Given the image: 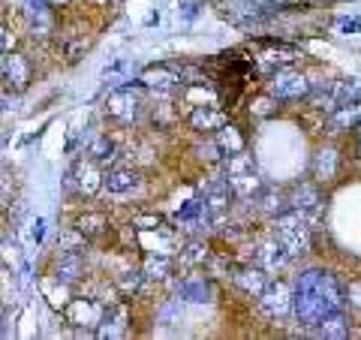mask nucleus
<instances>
[{"label":"nucleus","instance_id":"f257e3e1","mask_svg":"<svg viewBox=\"0 0 361 340\" xmlns=\"http://www.w3.org/2000/svg\"><path fill=\"white\" fill-rule=\"evenodd\" d=\"M346 308V289L329 271H304L292 286V316L304 328H316L325 316Z\"/></svg>","mask_w":361,"mask_h":340},{"label":"nucleus","instance_id":"f03ea898","mask_svg":"<svg viewBox=\"0 0 361 340\" xmlns=\"http://www.w3.org/2000/svg\"><path fill=\"white\" fill-rule=\"evenodd\" d=\"M274 235H277V241L286 247V253L295 259L307 250V244H310V223L304 220L295 208H286L274 217Z\"/></svg>","mask_w":361,"mask_h":340},{"label":"nucleus","instance_id":"7ed1b4c3","mask_svg":"<svg viewBox=\"0 0 361 340\" xmlns=\"http://www.w3.org/2000/svg\"><path fill=\"white\" fill-rule=\"evenodd\" d=\"M142 99H145V87L135 85H123L118 90H111L106 99V115L115 118L121 123H135L142 115Z\"/></svg>","mask_w":361,"mask_h":340},{"label":"nucleus","instance_id":"20e7f679","mask_svg":"<svg viewBox=\"0 0 361 340\" xmlns=\"http://www.w3.org/2000/svg\"><path fill=\"white\" fill-rule=\"evenodd\" d=\"M268 94L274 99H304L310 94V82H307L304 73L289 70V66H280V70L271 73Z\"/></svg>","mask_w":361,"mask_h":340},{"label":"nucleus","instance_id":"39448f33","mask_svg":"<svg viewBox=\"0 0 361 340\" xmlns=\"http://www.w3.org/2000/svg\"><path fill=\"white\" fill-rule=\"evenodd\" d=\"M259 310H262V316H268V320L274 322H283L292 316V286L289 283H268L265 292L259 296Z\"/></svg>","mask_w":361,"mask_h":340},{"label":"nucleus","instance_id":"423d86ee","mask_svg":"<svg viewBox=\"0 0 361 340\" xmlns=\"http://www.w3.org/2000/svg\"><path fill=\"white\" fill-rule=\"evenodd\" d=\"M0 78L6 82L9 90L21 94V90L30 85V63L25 54H18V51L4 54V58H0Z\"/></svg>","mask_w":361,"mask_h":340},{"label":"nucleus","instance_id":"0eeeda50","mask_svg":"<svg viewBox=\"0 0 361 340\" xmlns=\"http://www.w3.org/2000/svg\"><path fill=\"white\" fill-rule=\"evenodd\" d=\"M289 208H295L304 220L313 223V220H319V214L325 208V199L313 184H301V187H295L289 193Z\"/></svg>","mask_w":361,"mask_h":340},{"label":"nucleus","instance_id":"6e6552de","mask_svg":"<svg viewBox=\"0 0 361 340\" xmlns=\"http://www.w3.org/2000/svg\"><path fill=\"white\" fill-rule=\"evenodd\" d=\"M298 58H301V49H292V45H286V42H268V45L259 49L256 66L262 73H274V70H280V66H286V63L298 61Z\"/></svg>","mask_w":361,"mask_h":340},{"label":"nucleus","instance_id":"1a4fd4ad","mask_svg":"<svg viewBox=\"0 0 361 340\" xmlns=\"http://www.w3.org/2000/svg\"><path fill=\"white\" fill-rule=\"evenodd\" d=\"M289 253H286V247L277 241V235H268L262 238V241H256L253 247V262L259 268H265V271H277V268H283L289 265Z\"/></svg>","mask_w":361,"mask_h":340},{"label":"nucleus","instance_id":"9d476101","mask_svg":"<svg viewBox=\"0 0 361 340\" xmlns=\"http://www.w3.org/2000/svg\"><path fill=\"white\" fill-rule=\"evenodd\" d=\"M142 172L139 169H130V166H115L103 175V190L106 193H115V196H127V193H135L142 187Z\"/></svg>","mask_w":361,"mask_h":340},{"label":"nucleus","instance_id":"9b49d317","mask_svg":"<svg viewBox=\"0 0 361 340\" xmlns=\"http://www.w3.org/2000/svg\"><path fill=\"white\" fill-rule=\"evenodd\" d=\"M187 123L196 133H217L223 123H229V115H226L217 103H205V106H196L193 111H190Z\"/></svg>","mask_w":361,"mask_h":340},{"label":"nucleus","instance_id":"f8f14e48","mask_svg":"<svg viewBox=\"0 0 361 340\" xmlns=\"http://www.w3.org/2000/svg\"><path fill=\"white\" fill-rule=\"evenodd\" d=\"M103 175H106L103 166H97L94 160L85 157V160L73 169V184L82 196H97V193L103 190Z\"/></svg>","mask_w":361,"mask_h":340},{"label":"nucleus","instance_id":"ddd939ff","mask_svg":"<svg viewBox=\"0 0 361 340\" xmlns=\"http://www.w3.org/2000/svg\"><path fill=\"white\" fill-rule=\"evenodd\" d=\"M139 85L145 90H151V94H169L172 87L180 85V75L172 66H151V70H145L139 75Z\"/></svg>","mask_w":361,"mask_h":340},{"label":"nucleus","instance_id":"4468645a","mask_svg":"<svg viewBox=\"0 0 361 340\" xmlns=\"http://www.w3.org/2000/svg\"><path fill=\"white\" fill-rule=\"evenodd\" d=\"M235 286H238L241 292H247V296H262L265 286H268V271L265 268H259V265H241V268H235Z\"/></svg>","mask_w":361,"mask_h":340},{"label":"nucleus","instance_id":"2eb2a0df","mask_svg":"<svg viewBox=\"0 0 361 340\" xmlns=\"http://www.w3.org/2000/svg\"><path fill=\"white\" fill-rule=\"evenodd\" d=\"M214 145H217L220 157H235L244 154V133L235 127V123H223V127L214 133Z\"/></svg>","mask_w":361,"mask_h":340},{"label":"nucleus","instance_id":"dca6fc26","mask_svg":"<svg viewBox=\"0 0 361 340\" xmlns=\"http://www.w3.org/2000/svg\"><path fill=\"white\" fill-rule=\"evenodd\" d=\"M66 320H70L73 325H78V328H94V325H99V320H103V310H99L94 301L78 298L66 308Z\"/></svg>","mask_w":361,"mask_h":340},{"label":"nucleus","instance_id":"f3484780","mask_svg":"<svg viewBox=\"0 0 361 340\" xmlns=\"http://www.w3.org/2000/svg\"><path fill=\"white\" fill-rule=\"evenodd\" d=\"M325 97L331 99L334 106H349V103H361V87L355 82H349V78H337L331 82L329 87L322 90Z\"/></svg>","mask_w":361,"mask_h":340},{"label":"nucleus","instance_id":"a211bd4d","mask_svg":"<svg viewBox=\"0 0 361 340\" xmlns=\"http://www.w3.org/2000/svg\"><path fill=\"white\" fill-rule=\"evenodd\" d=\"M316 337H325V340H346L349 337V322H346V313L337 310L331 316H325V320L313 328Z\"/></svg>","mask_w":361,"mask_h":340},{"label":"nucleus","instance_id":"6ab92c4d","mask_svg":"<svg viewBox=\"0 0 361 340\" xmlns=\"http://www.w3.org/2000/svg\"><path fill=\"white\" fill-rule=\"evenodd\" d=\"M87 160H94L97 166H109L111 160H118V142L109 139V135H97L87 145Z\"/></svg>","mask_w":361,"mask_h":340},{"label":"nucleus","instance_id":"aec40b11","mask_svg":"<svg viewBox=\"0 0 361 340\" xmlns=\"http://www.w3.org/2000/svg\"><path fill=\"white\" fill-rule=\"evenodd\" d=\"M82 271H85L82 253H66V250H61L58 265H54V274H58V280H63V283H75L78 277H82Z\"/></svg>","mask_w":361,"mask_h":340},{"label":"nucleus","instance_id":"412c9836","mask_svg":"<svg viewBox=\"0 0 361 340\" xmlns=\"http://www.w3.org/2000/svg\"><path fill=\"white\" fill-rule=\"evenodd\" d=\"M73 226H75V229L87 238V241H94V238H99V235H103V232L109 229V220H106V214L85 211V214H78Z\"/></svg>","mask_w":361,"mask_h":340},{"label":"nucleus","instance_id":"4be33fe9","mask_svg":"<svg viewBox=\"0 0 361 340\" xmlns=\"http://www.w3.org/2000/svg\"><path fill=\"white\" fill-rule=\"evenodd\" d=\"M142 274L148 277V283H166L169 277H172V259H166V256H145V262H142Z\"/></svg>","mask_w":361,"mask_h":340},{"label":"nucleus","instance_id":"5701e85b","mask_svg":"<svg viewBox=\"0 0 361 340\" xmlns=\"http://www.w3.org/2000/svg\"><path fill=\"white\" fill-rule=\"evenodd\" d=\"M99 322H103V325H99L97 337H123V334H127V310H123V308L106 310Z\"/></svg>","mask_w":361,"mask_h":340},{"label":"nucleus","instance_id":"b1692460","mask_svg":"<svg viewBox=\"0 0 361 340\" xmlns=\"http://www.w3.org/2000/svg\"><path fill=\"white\" fill-rule=\"evenodd\" d=\"M205 259H208V244L205 241H187L178 250L180 271H190V268H196V265H205Z\"/></svg>","mask_w":361,"mask_h":340},{"label":"nucleus","instance_id":"393cba45","mask_svg":"<svg viewBox=\"0 0 361 340\" xmlns=\"http://www.w3.org/2000/svg\"><path fill=\"white\" fill-rule=\"evenodd\" d=\"M334 172H337V148L334 145H325L313 157V175L316 181H329Z\"/></svg>","mask_w":361,"mask_h":340},{"label":"nucleus","instance_id":"a878e982","mask_svg":"<svg viewBox=\"0 0 361 340\" xmlns=\"http://www.w3.org/2000/svg\"><path fill=\"white\" fill-rule=\"evenodd\" d=\"M226 181H229V187H232L235 196H241V199H253V196H259V190H262L259 178L253 175V169H247V172H241V175H229Z\"/></svg>","mask_w":361,"mask_h":340},{"label":"nucleus","instance_id":"bb28decb","mask_svg":"<svg viewBox=\"0 0 361 340\" xmlns=\"http://www.w3.org/2000/svg\"><path fill=\"white\" fill-rule=\"evenodd\" d=\"M175 292L180 301H193V304H205L211 298V286L205 280H180Z\"/></svg>","mask_w":361,"mask_h":340},{"label":"nucleus","instance_id":"cd10ccee","mask_svg":"<svg viewBox=\"0 0 361 340\" xmlns=\"http://www.w3.org/2000/svg\"><path fill=\"white\" fill-rule=\"evenodd\" d=\"M27 16L33 18V30H37V33L51 30V9H49V0H27Z\"/></svg>","mask_w":361,"mask_h":340},{"label":"nucleus","instance_id":"c85d7f7f","mask_svg":"<svg viewBox=\"0 0 361 340\" xmlns=\"http://www.w3.org/2000/svg\"><path fill=\"white\" fill-rule=\"evenodd\" d=\"M259 205H262V214H268V217H277L280 211L289 208V199H283L277 190H259Z\"/></svg>","mask_w":361,"mask_h":340},{"label":"nucleus","instance_id":"c756f323","mask_svg":"<svg viewBox=\"0 0 361 340\" xmlns=\"http://www.w3.org/2000/svg\"><path fill=\"white\" fill-rule=\"evenodd\" d=\"M175 118H178V111H175V103L172 99H157V106L151 109V121L157 123V127H172L175 123Z\"/></svg>","mask_w":361,"mask_h":340},{"label":"nucleus","instance_id":"7c9ffc66","mask_svg":"<svg viewBox=\"0 0 361 340\" xmlns=\"http://www.w3.org/2000/svg\"><path fill=\"white\" fill-rule=\"evenodd\" d=\"M85 247H87V238H85L82 232H78L75 226H73V229H66V232L58 238V250H66V253H82Z\"/></svg>","mask_w":361,"mask_h":340},{"label":"nucleus","instance_id":"2f4dec72","mask_svg":"<svg viewBox=\"0 0 361 340\" xmlns=\"http://www.w3.org/2000/svg\"><path fill=\"white\" fill-rule=\"evenodd\" d=\"M145 283H148V277H145L142 271H127V274L118 280V289L123 292V296H139V292L145 289Z\"/></svg>","mask_w":361,"mask_h":340},{"label":"nucleus","instance_id":"473e14b6","mask_svg":"<svg viewBox=\"0 0 361 340\" xmlns=\"http://www.w3.org/2000/svg\"><path fill=\"white\" fill-rule=\"evenodd\" d=\"M274 111H277V99L271 94L253 97V103H250V115L253 118H274Z\"/></svg>","mask_w":361,"mask_h":340},{"label":"nucleus","instance_id":"72a5a7b5","mask_svg":"<svg viewBox=\"0 0 361 340\" xmlns=\"http://www.w3.org/2000/svg\"><path fill=\"white\" fill-rule=\"evenodd\" d=\"M358 121H361V103L337 106V111H334V123H337V127H355Z\"/></svg>","mask_w":361,"mask_h":340},{"label":"nucleus","instance_id":"f704fd0d","mask_svg":"<svg viewBox=\"0 0 361 340\" xmlns=\"http://www.w3.org/2000/svg\"><path fill=\"white\" fill-rule=\"evenodd\" d=\"M133 226H135V229H157V226H163V217H160V214L145 211V214H135Z\"/></svg>","mask_w":361,"mask_h":340},{"label":"nucleus","instance_id":"c9c22d12","mask_svg":"<svg viewBox=\"0 0 361 340\" xmlns=\"http://www.w3.org/2000/svg\"><path fill=\"white\" fill-rule=\"evenodd\" d=\"M61 51H63V58L70 61V63H75L82 54L87 51V45L82 42V40H75V42H66V45H61Z\"/></svg>","mask_w":361,"mask_h":340},{"label":"nucleus","instance_id":"e433bc0d","mask_svg":"<svg viewBox=\"0 0 361 340\" xmlns=\"http://www.w3.org/2000/svg\"><path fill=\"white\" fill-rule=\"evenodd\" d=\"M9 51H16V33L0 25V54H9Z\"/></svg>","mask_w":361,"mask_h":340},{"label":"nucleus","instance_id":"4c0bfd02","mask_svg":"<svg viewBox=\"0 0 361 340\" xmlns=\"http://www.w3.org/2000/svg\"><path fill=\"white\" fill-rule=\"evenodd\" d=\"M346 304H349V308L361 310V283H353V286L346 289Z\"/></svg>","mask_w":361,"mask_h":340},{"label":"nucleus","instance_id":"58836bf2","mask_svg":"<svg viewBox=\"0 0 361 340\" xmlns=\"http://www.w3.org/2000/svg\"><path fill=\"white\" fill-rule=\"evenodd\" d=\"M337 28H341L343 33H355V30H361L358 21H349V18H346V21H341V25H337Z\"/></svg>","mask_w":361,"mask_h":340},{"label":"nucleus","instance_id":"ea45409f","mask_svg":"<svg viewBox=\"0 0 361 340\" xmlns=\"http://www.w3.org/2000/svg\"><path fill=\"white\" fill-rule=\"evenodd\" d=\"M42 232H45V226H42V220H37L30 226V235H33V241H42Z\"/></svg>","mask_w":361,"mask_h":340},{"label":"nucleus","instance_id":"a19ab883","mask_svg":"<svg viewBox=\"0 0 361 340\" xmlns=\"http://www.w3.org/2000/svg\"><path fill=\"white\" fill-rule=\"evenodd\" d=\"M49 4H66V0H49Z\"/></svg>","mask_w":361,"mask_h":340},{"label":"nucleus","instance_id":"79ce46f5","mask_svg":"<svg viewBox=\"0 0 361 340\" xmlns=\"http://www.w3.org/2000/svg\"><path fill=\"white\" fill-rule=\"evenodd\" d=\"M358 160H361V139H358Z\"/></svg>","mask_w":361,"mask_h":340},{"label":"nucleus","instance_id":"37998d69","mask_svg":"<svg viewBox=\"0 0 361 340\" xmlns=\"http://www.w3.org/2000/svg\"><path fill=\"white\" fill-rule=\"evenodd\" d=\"M355 130H358V133H361V121H358V123H355Z\"/></svg>","mask_w":361,"mask_h":340}]
</instances>
